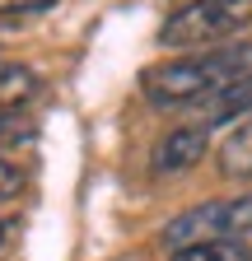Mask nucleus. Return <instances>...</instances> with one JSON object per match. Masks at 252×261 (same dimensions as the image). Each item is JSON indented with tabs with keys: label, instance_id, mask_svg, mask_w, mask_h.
I'll return each instance as SVG.
<instances>
[{
	"label": "nucleus",
	"instance_id": "1",
	"mask_svg": "<svg viewBox=\"0 0 252 261\" xmlns=\"http://www.w3.org/2000/svg\"><path fill=\"white\" fill-rule=\"evenodd\" d=\"M252 80V42H224L201 56H178L164 65H149L140 75V93L149 108H196L201 98Z\"/></svg>",
	"mask_w": 252,
	"mask_h": 261
},
{
	"label": "nucleus",
	"instance_id": "2",
	"mask_svg": "<svg viewBox=\"0 0 252 261\" xmlns=\"http://www.w3.org/2000/svg\"><path fill=\"white\" fill-rule=\"evenodd\" d=\"M252 19V0H187L159 28V47H224Z\"/></svg>",
	"mask_w": 252,
	"mask_h": 261
},
{
	"label": "nucleus",
	"instance_id": "3",
	"mask_svg": "<svg viewBox=\"0 0 252 261\" xmlns=\"http://www.w3.org/2000/svg\"><path fill=\"white\" fill-rule=\"evenodd\" d=\"M224 238H252V196H224V201H201L192 210L173 215L159 228V243L168 252L196 247V243H224Z\"/></svg>",
	"mask_w": 252,
	"mask_h": 261
},
{
	"label": "nucleus",
	"instance_id": "4",
	"mask_svg": "<svg viewBox=\"0 0 252 261\" xmlns=\"http://www.w3.org/2000/svg\"><path fill=\"white\" fill-rule=\"evenodd\" d=\"M206 149H210V126H201V121H182V126H173V130H164L159 136V145L149 149V168L154 173H192L196 163L206 159Z\"/></svg>",
	"mask_w": 252,
	"mask_h": 261
},
{
	"label": "nucleus",
	"instance_id": "5",
	"mask_svg": "<svg viewBox=\"0 0 252 261\" xmlns=\"http://www.w3.org/2000/svg\"><path fill=\"white\" fill-rule=\"evenodd\" d=\"M219 173L224 177H252V112L229 130V140L219 145Z\"/></svg>",
	"mask_w": 252,
	"mask_h": 261
},
{
	"label": "nucleus",
	"instance_id": "6",
	"mask_svg": "<svg viewBox=\"0 0 252 261\" xmlns=\"http://www.w3.org/2000/svg\"><path fill=\"white\" fill-rule=\"evenodd\" d=\"M38 89H42V80L28 70V65L0 61V108H19L28 98H38Z\"/></svg>",
	"mask_w": 252,
	"mask_h": 261
},
{
	"label": "nucleus",
	"instance_id": "7",
	"mask_svg": "<svg viewBox=\"0 0 252 261\" xmlns=\"http://www.w3.org/2000/svg\"><path fill=\"white\" fill-rule=\"evenodd\" d=\"M168 261H252V243L224 238V243H196V247H178Z\"/></svg>",
	"mask_w": 252,
	"mask_h": 261
},
{
	"label": "nucleus",
	"instance_id": "8",
	"mask_svg": "<svg viewBox=\"0 0 252 261\" xmlns=\"http://www.w3.org/2000/svg\"><path fill=\"white\" fill-rule=\"evenodd\" d=\"M28 136V126L19 121V112L14 108H0V145H14V140H23Z\"/></svg>",
	"mask_w": 252,
	"mask_h": 261
},
{
	"label": "nucleus",
	"instance_id": "9",
	"mask_svg": "<svg viewBox=\"0 0 252 261\" xmlns=\"http://www.w3.org/2000/svg\"><path fill=\"white\" fill-rule=\"evenodd\" d=\"M19 191H23V173L10 159H0V201H10V196H19Z\"/></svg>",
	"mask_w": 252,
	"mask_h": 261
},
{
	"label": "nucleus",
	"instance_id": "10",
	"mask_svg": "<svg viewBox=\"0 0 252 261\" xmlns=\"http://www.w3.org/2000/svg\"><path fill=\"white\" fill-rule=\"evenodd\" d=\"M56 0H0V14H42Z\"/></svg>",
	"mask_w": 252,
	"mask_h": 261
},
{
	"label": "nucleus",
	"instance_id": "11",
	"mask_svg": "<svg viewBox=\"0 0 252 261\" xmlns=\"http://www.w3.org/2000/svg\"><path fill=\"white\" fill-rule=\"evenodd\" d=\"M0 247H5V224H0Z\"/></svg>",
	"mask_w": 252,
	"mask_h": 261
}]
</instances>
